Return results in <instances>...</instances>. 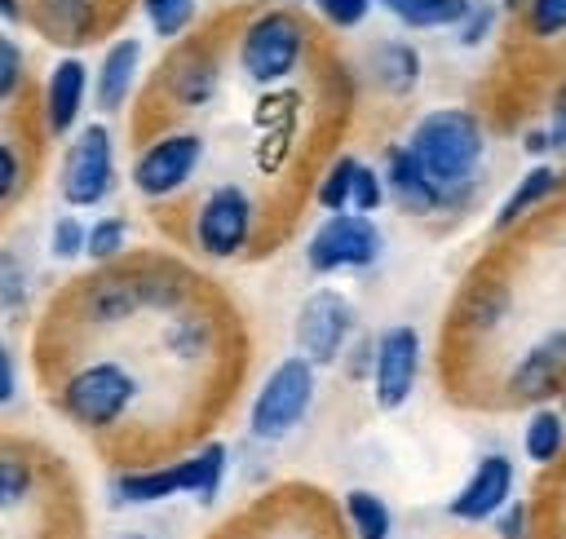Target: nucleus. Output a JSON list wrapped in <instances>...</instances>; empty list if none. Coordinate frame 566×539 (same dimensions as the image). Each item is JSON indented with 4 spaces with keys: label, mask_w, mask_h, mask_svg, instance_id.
<instances>
[{
    "label": "nucleus",
    "mask_w": 566,
    "mask_h": 539,
    "mask_svg": "<svg viewBox=\"0 0 566 539\" xmlns=\"http://www.w3.org/2000/svg\"><path fill=\"white\" fill-rule=\"evenodd\" d=\"M203 159V137L190 128H168L155 141H146L128 168V181L142 199H172L177 190L190 186Z\"/></svg>",
    "instance_id": "nucleus-9"
},
{
    "label": "nucleus",
    "mask_w": 566,
    "mask_h": 539,
    "mask_svg": "<svg viewBox=\"0 0 566 539\" xmlns=\"http://www.w3.org/2000/svg\"><path fill=\"white\" fill-rule=\"evenodd\" d=\"M305 53H310V31L292 9H265L239 35V71L261 88L292 80Z\"/></svg>",
    "instance_id": "nucleus-5"
},
{
    "label": "nucleus",
    "mask_w": 566,
    "mask_h": 539,
    "mask_svg": "<svg viewBox=\"0 0 566 539\" xmlns=\"http://www.w3.org/2000/svg\"><path fill=\"white\" fill-rule=\"evenodd\" d=\"M557 190H562V168H557L553 159H535V163L513 181V190L504 194V203L495 208V230L504 234V230L522 225V221H526L531 212H539Z\"/></svg>",
    "instance_id": "nucleus-19"
},
{
    "label": "nucleus",
    "mask_w": 566,
    "mask_h": 539,
    "mask_svg": "<svg viewBox=\"0 0 566 539\" xmlns=\"http://www.w3.org/2000/svg\"><path fill=\"white\" fill-rule=\"evenodd\" d=\"M318 4V13L332 22V27H340V31H354L358 22H367V13L376 9V0H314Z\"/></svg>",
    "instance_id": "nucleus-37"
},
{
    "label": "nucleus",
    "mask_w": 566,
    "mask_h": 539,
    "mask_svg": "<svg viewBox=\"0 0 566 539\" xmlns=\"http://www.w3.org/2000/svg\"><path fill=\"white\" fill-rule=\"evenodd\" d=\"M340 508H345V526L354 539H389L394 535V512L376 490L354 486V490H345Z\"/></svg>",
    "instance_id": "nucleus-23"
},
{
    "label": "nucleus",
    "mask_w": 566,
    "mask_h": 539,
    "mask_svg": "<svg viewBox=\"0 0 566 539\" xmlns=\"http://www.w3.org/2000/svg\"><path fill=\"white\" fill-rule=\"evenodd\" d=\"M548 155H566V80L557 84L553 93V106H548Z\"/></svg>",
    "instance_id": "nucleus-40"
},
{
    "label": "nucleus",
    "mask_w": 566,
    "mask_h": 539,
    "mask_svg": "<svg viewBox=\"0 0 566 539\" xmlns=\"http://www.w3.org/2000/svg\"><path fill=\"white\" fill-rule=\"evenodd\" d=\"M358 163H363V159H354V155H336V159L327 163V172H323L318 186H314V199H318L323 212H345V208H349Z\"/></svg>",
    "instance_id": "nucleus-26"
},
{
    "label": "nucleus",
    "mask_w": 566,
    "mask_h": 539,
    "mask_svg": "<svg viewBox=\"0 0 566 539\" xmlns=\"http://www.w3.org/2000/svg\"><path fill=\"white\" fill-rule=\"evenodd\" d=\"M385 199H389V190H385V172H380V168H371V163H358V177H354V199H349V208H354V212H367V216H376Z\"/></svg>",
    "instance_id": "nucleus-36"
},
{
    "label": "nucleus",
    "mask_w": 566,
    "mask_h": 539,
    "mask_svg": "<svg viewBox=\"0 0 566 539\" xmlns=\"http://www.w3.org/2000/svg\"><path fill=\"white\" fill-rule=\"evenodd\" d=\"M80 309L88 323H102V327H115V323H128L133 314L146 309V292H142V270H111V274H97L84 296H80Z\"/></svg>",
    "instance_id": "nucleus-15"
},
{
    "label": "nucleus",
    "mask_w": 566,
    "mask_h": 539,
    "mask_svg": "<svg viewBox=\"0 0 566 539\" xmlns=\"http://www.w3.org/2000/svg\"><path fill=\"white\" fill-rule=\"evenodd\" d=\"M44 27L57 44H80L93 27V4L88 0H44Z\"/></svg>",
    "instance_id": "nucleus-27"
},
{
    "label": "nucleus",
    "mask_w": 566,
    "mask_h": 539,
    "mask_svg": "<svg viewBox=\"0 0 566 539\" xmlns=\"http://www.w3.org/2000/svg\"><path fill=\"white\" fill-rule=\"evenodd\" d=\"M49 252H53V261H75V256L88 252V225L75 216V208L53 221V230H49Z\"/></svg>",
    "instance_id": "nucleus-33"
},
{
    "label": "nucleus",
    "mask_w": 566,
    "mask_h": 539,
    "mask_svg": "<svg viewBox=\"0 0 566 539\" xmlns=\"http://www.w3.org/2000/svg\"><path fill=\"white\" fill-rule=\"evenodd\" d=\"M137 398H142V380L119 358L80 362L53 389V402H57L62 420H71L84 433H111V429H119L133 415Z\"/></svg>",
    "instance_id": "nucleus-2"
},
{
    "label": "nucleus",
    "mask_w": 566,
    "mask_h": 539,
    "mask_svg": "<svg viewBox=\"0 0 566 539\" xmlns=\"http://www.w3.org/2000/svg\"><path fill=\"white\" fill-rule=\"evenodd\" d=\"M18 398V362H13V349L0 340V406H9Z\"/></svg>",
    "instance_id": "nucleus-41"
},
{
    "label": "nucleus",
    "mask_w": 566,
    "mask_h": 539,
    "mask_svg": "<svg viewBox=\"0 0 566 539\" xmlns=\"http://www.w3.org/2000/svg\"><path fill=\"white\" fill-rule=\"evenodd\" d=\"M500 18H504L500 0H469L464 18L451 27V35H455V44H460V49H482V44H491V40H495Z\"/></svg>",
    "instance_id": "nucleus-28"
},
{
    "label": "nucleus",
    "mask_w": 566,
    "mask_h": 539,
    "mask_svg": "<svg viewBox=\"0 0 566 539\" xmlns=\"http://www.w3.org/2000/svg\"><path fill=\"white\" fill-rule=\"evenodd\" d=\"M18 13H22V9H18V0H0V18H9V22H13Z\"/></svg>",
    "instance_id": "nucleus-43"
},
{
    "label": "nucleus",
    "mask_w": 566,
    "mask_h": 539,
    "mask_svg": "<svg viewBox=\"0 0 566 539\" xmlns=\"http://www.w3.org/2000/svg\"><path fill=\"white\" fill-rule=\"evenodd\" d=\"M354 300L336 287H314L301 309H296V327H292V340H296V353H305L314 367H332L345 358L349 349V336H354Z\"/></svg>",
    "instance_id": "nucleus-10"
},
{
    "label": "nucleus",
    "mask_w": 566,
    "mask_h": 539,
    "mask_svg": "<svg viewBox=\"0 0 566 539\" xmlns=\"http://www.w3.org/2000/svg\"><path fill=\"white\" fill-rule=\"evenodd\" d=\"M27 296H31L27 265L18 261V252H0V314H22Z\"/></svg>",
    "instance_id": "nucleus-32"
},
{
    "label": "nucleus",
    "mask_w": 566,
    "mask_h": 539,
    "mask_svg": "<svg viewBox=\"0 0 566 539\" xmlns=\"http://www.w3.org/2000/svg\"><path fill=\"white\" fill-rule=\"evenodd\" d=\"M376 9H385L407 31H451L469 0H376Z\"/></svg>",
    "instance_id": "nucleus-21"
},
{
    "label": "nucleus",
    "mask_w": 566,
    "mask_h": 539,
    "mask_svg": "<svg viewBox=\"0 0 566 539\" xmlns=\"http://www.w3.org/2000/svg\"><path fill=\"white\" fill-rule=\"evenodd\" d=\"M226 468H230L226 446L221 442H208L195 455L164 459V464H150V468H124V473H115L111 495L124 508H150V504H164V499H177V495H190L195 504L208 508L221 495V486H226Z\"/></svg>",
    "instance_id": "nucleus-3"
},
{
    "label": "nucleus",
    "mask_w": 566,
    "mask_h": 539,
    "mask_svg": "<svg viewBox=\"0 0 566 539\" xmlns=\"http://www.w3.org/2000/svg\"><path fill=\"white\" fill-rule=\"evenodd\" d=\"M283 4H314V0H283Z\"/></svg>",
    "instance_id": "nucleus-45"
},
{
    "label": "nucleus",
    "mask_w": 566,
    "mask_h": 539,
    "mask_svg": "<svg viewBox=\"0 0 566 539\" xmlns=\"http://www.w3.org/2000/svg\"><path fill=\"white\" fill-rule=\"evenodd\" d=\"M22 177H27V168H22L18 146L0 137V208H4V203H13V194L22 190Z\"/></svg>",
    "instance_id": "nucleus-38"
},
{
    "label": "nucleus",
    "mask_w": 566,
    "mask_h": 539,
    "mask_svg": "<svg viewBox=\"0 0 566 539\" xmlns=\"http://www.w3.org/2000/svg\"><path fill=\"white\" fill-rule=\"evenodd\" d=\"M124 247H128V221L124 216H97L88 225V252H84L88 261H97V265L119 261Z\"/></svg>",
    "instance_id": "nucleus-30"
},
{
    "label": "nucleus",
    "mask_w": 566,
    "mask_h": 539,
    "mask_svg": "<svg viewBox=\"0 0 566 539\" xmlns=\"http://www.w3.org/2000/svg\"><path fill=\"white\" fill-rule=\"evenodd\" d=\"M93 93V75L80 57H57L44 80V128L53 137H71L80 128L84 102Z\"/></svg>",
    "instance_id": "nucleus-14"
},
{
    "label": "nucleus",
    "mask_w": 566,
    "mask_h": 539,
    "mask_svg": "<svg viewBox=\"0 0 566 539\" xmlns=\"http://www.w3.org/2000/svg\"><path fill=\"white\" fill-rule=\"evenodd\" d=\"M504 318V292L500 287H478L464 305V327L469 331H491Z\"/></svg>",
    "instance_id": "nucleus-34"
},
{
    "label": "nucleus",
    "mask_w": 566,
    "mask_h": 539,
    "mask_svg": "<svg viewBox=\"0 0 566 539\" xmlns=\"http://www.w3.org/2000/svg\"><path fill=\"white\" fill-rule=\"evenodd\" d=\"M380 172H385V190H389V199H394L407 216H438V212H447V190L424 172V163L411 155L407 141L385 146V163H380Z\"/></svg>",
    "instance_id": "nucleus-13"
},
{
    "label": "nucleus",
    "mask_w": 566,
    "mask_h": 539,
    "mask_svg": "<svg viewBox=\"0 0 566 539\" xmlns=\"http://www.w3.org/2000/svg\"><path fill=\"white\" fill-rule=\"evenodd\" d=\"M27 84V57L18 49V40L0 35V106H9Z\"/></svg>",
    "instance_id": "nucleus-35"
},
{
    "label": "nucleus",
    "mask_w": 566,
    "mask_h": 539,
    "mask_svg": "<svg viewBox=\"0 0 566 539\" xmlns=\"http://www.w3.org/2000/svg\"><path fill=\"white\" fill-rule=\"evenodd\" d=\"M142 13L159 40H177L195 18V0H142Z\"/></svg>",
    "instance_id": "nucleus-31"
},
{
    "label": "nucleus",
    "mask_w": 566,
    "mask_h": 539,
    "mask_svg": "<svg viewBox=\"0 0 566 539\" xmlns=\"http://www.w3.org/2000/svg\"><path fill=\"white\" fill-rule=\"evenodd\" d=\"M500 9H504V18H522L526 0H500Z\"/></svg>",
    "instance_id": "nucleus-42"
},
{
    "label": "nucleus",
    "mask_w": 566,
    "mask_h": 539,
    "mask_svg": "<svg viewBox=\"0 0 566 539\" xmlns=\"http://www.w3.org/2000/svg\"><path fill=\"white\" fill-rule=\"evenodd\" d=\"M522 451L531 464H557L566 451V415L557 406L531 411V420L522 429Z\"/></svg>",
    "instance_id": "nucleus-22"
},
{
    "label": "nucleus",
    "mask_w": 566,
    "mask_h": 539,
    "mask_svg": "<svg viewBox=\"0 0 566 539\" xmlns=\"http://www.w3.org/2000/svg\"><path fill=\"white\" fill-rule=\"evenodd\" d=\"M168 323H164V331H159V340H164V349L177 358V362H186V367H195V362H203L208 353H212V323L199 314V309H172V314H164Z\"/></svg>",
    "instance_id": "nucleus-20"
},
{
    "label": "nucleus",
    "mask_w": 566,
    "mask_h": 539,
    "mask_svg": "<svg viewBox=\"0 0 566 539\" xmlns=\"http://www.w3.org/2000/svg\"><path fill=\"white\" fill-rule=\"evenodd\" d=\"M522 31L531 44H557L566 40V0H526Z\"/></svg>",
    "instance_id": "nucleus-29"
},
{
    "label": "nucleus",
    "mask_w": 566,
    "mask_h": 539,
    "mask_svg": "<svg viewBox=\"0 0 566 539\" xmlns=\"http://www.w3.org/2000/svg\"><path fill=\"white\" fill-rule=\"evenodd\" d=\"M318 393V367L305 353H287L279 358L261 389L248 402V437L256 442H283L287 433H296L314 406Z\"/></svg>",
    "instance_id": "nucleus-4"
},
{
    "label": "nucleus",
    "mask_w": 566,
    "mask_h": 539,
    "mask_svg": "<svg viewBox=\"0 0 566 539\" xmlns=\"http://www.w3.org/2000/svg\"><path fill=\"white\" fill-rule=\"evenodd\" d=\"M115 539H150V535H142V530H119Z\"/></svg>",
    "instance_id": "nucleus-44"
},
{
    "label": "nucleus",
    "mask_w": 566,
    "mask_h": 539,
    "mask_svg": "<svg viewBox=\"0 0 566 539\" xmlns=\"http://www.w3.org/2000/svg\"><path fill=\"white\" fill-rule=\"evenodd\" d=\"M562 380H566V327H553L531 349H522V358L509 371V393L513 398H544Z\"/></svg>",
    "instance_id": "nucleus-16"
},
{
    "label": "nucleus",
    "mask_w": 566,
    "mask_h": 539,
    "mask_svg": "<svg viewBox=\"0 0 566 539\" xmlns=\"http://www.w3.org/2000/svg\"><path fill=\"white\" fill-rule=\"evenodd\" d=\"M115 190V133L97 124H80L57 168V194L66 208H97Z\"/></svg>",
    "instance_id": "nucleus-6"
},
{
    "label": "nucleus",
    "mask_w": 566,
    "mask_h": 539,
    "mask_svg": "<svg viewBox=\"0 0 566 539\" xmlns=\"http://www.w3.org/2000/svg\"><path fill=\"white\" fill-rule=\"evenodd\" d=\"M411 155L447 190V212L469 203L478 172L486 163V124L469 106H433L407 133Z\"/></svg>",
    "instance_id": "nucleus-1"
},
{
    "label": "nucleus",
    "mask_w": 566,
    "mask_h": 539,
    "mask_svg": "<svg viewBox=\"0 0 566 539\" xmlns=\"http://www.w3.org/2000/svg\"><path fill=\"white\" fill-rule=\"evenodd\" d=\"M526 530H531V508H526V499H509V504L495 512V535H500V539H526Z\"/></svg>",
    "instance_id": "nucleus-39"
},
{
    "label": "nucleus",
    "mask_w": 566,
    "mask_h": 539,
    "mask_svg": "<svg viewBox=\"0 0 566 539\" xmlns=\"http://www.w3.org/2000/svg\"><path fill=\"white\" fill-rule=\"evenodd\" d=\"M142 62H146V49H142L137 35H124V40L106 44V53H102V62L93 71V97H97V106L106 115L128 106V97L137 88V75H142Z\"/></svg>",
    "instance_id": "nucleus-17"
},
{
    "label": "nucleus",
    "mask_w": 566,
    "mask_h": 539,
    "mask_svg": "<svg viewBox=\"0 0 566 539\" xmlns=\"http://www.w3.org/2000/svg\"><path fill=\"white\" fill-rule=\"evenodd\" d=\"M513 486H517V468L509 455L491 451L473 464V473L460 482V490L451 495L447 512L464 526H478V521H491L509 499H513Z\"/></svg>",
    "instance_id": "nucleus-12"
},
{
    "label": "nucleus",
    "mask_w": 566,
    "mask_h": 539,
    "mask_svg": "<svg viewBox=\"0 0 566 539\" xmlns=\"http://www.w3.org/2000/svg\"><path fill=\"white\" fill-rule=\"evenodd\" d=\"M252 225H256V203L248 199V190L212 186L190 216V243L208 261H230L252 243Z\"/></svg>",
    "instance_id": "nucleus-8"
},
{
    "label": "nucleus",
    "mask_w": 566,
    "mask_h": 539,
    "mask_svg": "<svg viewBox=\"0 0 566 539\" xmlns=\"http://www.w3.org/2000/svg\"><path fill=\"white\" fill-rule=\"evenodd\" d=\"M168 84L181 106H203L217 93V62H208L199 53H181L168 62Z\"/></svg>",
    "instance_id": "nucleus-24"
},
{
    "label": "nucleus",
    "mask_w": 566,
    "mask_h": 539,
    "mask_svg": "<svg viewBox=\"0 0 566 539\" xmlns=\"http://www.w3.org/2000/svg\"><path fill=\"white\" fill-rule=\"evenodd\" d=\"M420 331L411 323H394L376 336V362H371V398L380 411H398L407 406V398L416 393L420 380Z\"/></svg>",
    "instance_id": "nucleus-11"
},
{
    "label": "nucleus",
    "mask_w": 566,
    "mask_h": 539,
    "mask_svg": "<svg viewBox=\"0 0 566 539\" xmlns=\"http://www.w3.org/2000/svg\"><path fill=\"white\" fill-rule=\"evenodd\" d=\"M385 252V234L367 212H327L318 230L305 243V265L314 274H340V270H367Z\"/></svg>",
    "instance_id": "nucleus-7"
},
{
    "label": "nucleus",
    "mask_w": 566,
    "mask_h": 539,
    "mask_svg": "<svg viewBox=\"0 0 566 539\" xmlns=\"http://www.w3.org/2000/svg\"><path fill=\"white\" fill-rule=\"evenodd\" d=\"M367 80L385 93V97H407L420 88V75H424V57L411 40L402 35H389V40H376L367 49V62H363Z\"/></svg>",
    "instance_id": "nucleus-18"
},
{
    "label": "nucleus",
    "mask_w": 566,
    "mask_h": 539,
    "mask_svg": "<svg viewBox=\"0 0 566 539\" xmlns=\"http://www.w3.org/2000/svg\"><path fill=\"white\" fill-rule=\"evenodd\" d=\"M35 459L18 446H0V512L22 508L35 495Z\"/></svg>",
    "instance_id": "nucleus-25"
}]
</instances>
